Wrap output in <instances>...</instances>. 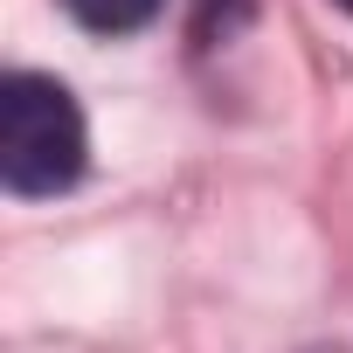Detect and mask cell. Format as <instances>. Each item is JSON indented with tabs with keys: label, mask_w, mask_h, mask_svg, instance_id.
I'll return each mask as SVG.
<instances>
[{
	"label": "cell",
	"mask_w": 353,
	"mask_h": 353,
	"mask_svg": "<svg viewBox=\"0 0 353 353\" xmlns=\"http://www.w3.org/2000/svg\"><path fill=\"white\" fill-rule=\"evenodd\" d=\"M83 159H90V132L77 97L56 77L14 70L0 83V188L42 201L83 181Z\"/></svg>",
	"instance_id": "6da1fadb"
},
{
	"label": "cell",
	"mask_w": 353,
	"mask_h": 353,
	"mask_svg": "<svg viewBox=\"0 0 353 353\" xmlns=\"http://www.w3.org/2000/svg\"><path fill=\"white\" fill-rule=\"evenodd\" d=\"M63 8L90 28V35H132V28H145L166 0H63Z\"/></svg>",
	"instance_id": "7a4b0ae2"
},
{
	"label": "cell",
	"mask_w": 353,
	"mask_h": 353,
	"mask_svg": "<svg viewBox=\"0 0 353 353\" xmlns=\"http://www.w3.org/2000/svg\"><path fill=\"white\" fill-rule=\"evenodd\" d=\"M339 8H346V14H353V0H339Z\"/></svg>",
	"instance_id": "3957f363"
}]
</instances>
